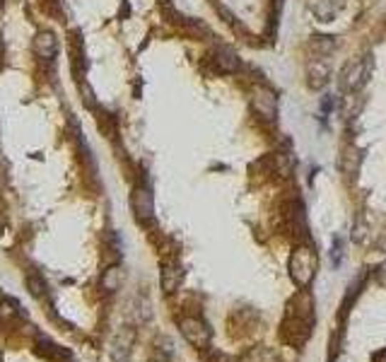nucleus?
I'll return each instance as SVG.
<instances>
[{
  "mask_svg": "<svg viewBox=\"0 0 386 362\" xmlns=\"http://www.w3.org/2000/svg\"><path fill=\"white\" fill-rule=\"evenodd\" d=\"M242 362H278V358L273 351H268V348H256V351H251Z\"/></svg>",
  "mask_w": 386,
  "mask_h": 362,
  "instance_id": "4468645a",
  "label": "nucleus"
},
{
  "mask_svg": "<svg viewBox=\"0 0 386 362\" xmlns=\"http://www.w3.org/2000/svg\"><path fill=\"white\" fill-rule=\"evenodd\" d=\"M0 362H3V355H0Z\"/></svg>",
  "mask_w": 386,
  "mask_h": 362,
  "instance_id": "aec40b11",
  "label": "nucleus"
},
{
  "mask_svg": "<svg viewBox=\"0 0 386 362\" xmlns=\"http://www.w3.org/2000/svg\"><path fill=\"white\" fill-rule=\"evenodd\" d=\"M335 49V39L333 36H312V51L314 56H328Z\"/></svg>",
  "mask_w": 386,
  "mask_h": 362,
  "instance_id": "ddd939ff",
  "label": "nucleus"
},
{
  "mask_svg": "<svg viewBox=\"0 0 386 362\" xmlns=\"http://www.w3.org/2000/svg\"><path fill=\"white\" fill-rule=\"evenodd\" d=\"M34 353L44 360H51V362H68L71 360V353L66 348H61L59 343H54L46 336H36L34 341Z\"/></svg>",
  "mask_w": 386,
  "mask_h": 362,
  "instance_id": "1a4fd4ad",
  "label": "nucleus"
},
{
  "mask_svg": "<svg viewBox=\"0 0 386 362\" xmlns=\"http://www.w3.org/2000/svg\"><path fill=\"white\" fill-rule=\"evenodd\" d=\"M179 328H181V336L191 343L193 348L210 346L213 331H210V326L200 319V316H183V319L179 321Z\"/></svg>",
  "mask_w": 386,
  "mask_h": 362,
  "instance_id": "20e7f679",
  "label": "nucleus"
},
{
  "mask_svg": "<svg viewBox=\"0 0 386 362\" xmlns=\"http://www.w3.org/2000/svg\"><path fill=\"white\" fill-rule=\"evenodd\" d=\"M121 283H123V268L118 263H113L106 271H102V278H99V290H102L104 295H113L116 290H121Z\"/></svg>",
  "mask_w": 386,
  "mask_h": 362,
  "instance_id": "9d476101",
  "label": "nucleus"
},
{
  "mask_svg": "<svg viewBox=\"0 0 386 362\" xmlns=\"http://www.w3.org/2000/svg\"><path fill=\"white\" fill-rule=\"evenodd\" d=\"M249 104H251V109H254V114L263 121V124L273 126L278 121V109H280V104H278V94L270 90V87L261 85V82H258V85H251Z\"/></svg>",
  "mask_w": 386,
  "mask_h": 362,
  "instance_id": "f03ea898",
  "label": "nucleus"
},
{
  "mask_svg": "<svg viewBox=\"0 0 386 362\" xmlns=\"http://www.w3.org/2000/svg\"><path fill=\"white\" fill-rule=\"evenodd\" d=\"M372 75V56L357 59L352 63H347L343 75H340V87L343 90H360Z\"/></svg>",
  "mask_w": 386,
  "mask_h": 362,
  "instance_id": "39448f33",
  "label": "nucleus"
},
{
  "mask_svg": "<svg viewBox=\"0 0 386 362\" xmlns=\"http://www.w3.org/2000/svg\"><path fill=\"white\" fill-rule=\"evenodd\" d=\"M20 316V307H17V302L12 300H5L3 304H0V319L3 321H12Z\"/></svg>",
  "mask_w": 386,
  "mask_h": 362,
  "instance_id": "2eb2a0df",
  "label": "nucleus"
},
{
  "mask_svg": "<svg viewBox=\"0 0 386 362\" xmlns=\"http://www.w3.org/2000/svg\"><path fill=\"white\" fill-rule=\"evenodd\" d=\"M27 288H29L31 295L36 297V300L46 295V283H44V278H39V276H29L27 278Z\"/></svg>",
  "mask_w": 386,
  "mask_h": 362,
  "instance_id": "dca6fc26",
  "label": "nucleus"
},
{
  "mask_svg": "<svg viewBox=\"0 0 386 362\" xmlns=\"http://www.w3.org/2000/svg\"><path fill=\"white\" fill-rule=\"evenodd\" d=\"M290 278L300 288H309L316 276V253L312 246H297L290 256Z\"/></svg>",
  "mask_w": 386,
  "mask_h": 362,
  "instance_id": "f257e3e1",
  "label": "nucleus"
},
{
  "mask_svg": "<svg viewBox=\"0 0 386 362\" xmlns=\"http://www.w3.org/2000/svg\"><path fill=\"white\" fill-rule=\"evenodd\" d=\"M210 61H213V66L218 73L234 75V73L242 71V59H239V54L232 46H225V44H218V46L213 49Z\"/></svg>",
  "mask_w": 386,
  "mask_h": 362,
  "instance_id": "423d86ee",
  "label": "nucleus"
},
{
  "mask_svg": "<svg viewBox=\"0 0 386 362\" xmlns=\"http://www.w3.org/2000/svg\"><path fill=\"white\" fill-rule=\"evenodd\" d=\"M31 51H34L36 59H41V61H54V59H56V54H59V36H56L51 29L36 31L34 39H31Z\"/></svg>",
  "mask_w": 386,
  "mask_h": 362,
  "instance_id": "6e6552de",
  "label": "nucleus"
},
{
  "mask_svg": "<svg viewBox=\"0 0 386 362\" xmlns=\"http://www.w3.org/2000/svg\"><path fill=\"white\" fill-rule=\"evenodd\" d=\"M331 109H333V97H331V94H326L324 101H321V111H324V114H331Z\"/></svg>",
  "mask_w": 386,
  "mask_h": 362,
  "instance_id": "a211bd4d",
  "label": "nucleus"
},
{
  "mask_svg": "<svg viewBox=\"0 0 386 362\" xmlns=\"http://www.w3.org/2000/svg\"><path fill=\"white\" fill-rule=\"evenodd\" d=\"M131 211L138 222H150L155 218V196L148 183H138L131 193Z\"/></svg>",
  "mask_w": 386,
  "mask_h": 362,
  "instance_id": "7ed1b4c3",
  "label": "nucleus"
},
{
  "mask_svg": "<svg viewBox=\"0 0 386 362\" xmlns=\"http://www.w3.org/2000/svg\"><path fill=\"white\" fill-rule=\"evenodd\" d=\"M309 8H312L316 20L331 22L335 17V12L343 8V0H312V3H309Z\"/></svg>",
  "mask_w": 386,
  "mask_h": 362,
  "instance_id": "9b49d317",
  "label": "nucleus"
},
{
  "mask_svg": "<svg viewBox=\"0 0 386 362\" xmlns=\"http://www.w3.org/2000/svg\"><path fill=\"white\" fill-rule=\"evenodd\" d=\"M273 3V10H270V22H278V15H280V5H283V0H270Z\"/></svg>",
  "mask_w": 386,
  "mask_h": 362,
  "instance_id": "f3484780",
  "label": "nucleus"
},
{
  "mask_svg": "<svg viewBox=\"0 0 386 362\" xmlns=\"http://www.w3.org/2000/svg\"><path fill=\"white\" fill-rule=\"evenodd\" d=\"M328 78H331L328 56H314V59L307 63V85L312 87V90H321V87L328 85Z\"/></svg>",
  "mask_w": 386,
  "mask_h": 362,
  "instance_id": "0eeeda50",
  "label": "nucleus"
},
{
  "mask_svg": "<svg viewBox=\"0 0 386 362\" xmlns=\"http://www.w3.org/2000/svg\"><path fill=\"white\" fill-rule=\"evenodd\" d=\"M3 54H5V46H3V41H0V59H3Z\"/></svg>",
  "mask_w": 386,
  "mask_h": 362,
  "instance_id": "6ab92c4d",
  "label": "nucleus"
},
{
  "mask_svg": "<svg viewBox=\"0 0 386 362\" xmlns=\"http://www.w3.org/2000/svg\"><path fill=\"white\" fill-rule=\"evenodd\" d=\"M183 281V271L179 263H164L162 268V290L167 292V295H172V292L179 290V285Z\"/></svg>",
  "mask_w": 386,
  "mask_h": 362,
  "instance_id": "f8f14e48",
  "label": "nucleus"
}]
</instances>
